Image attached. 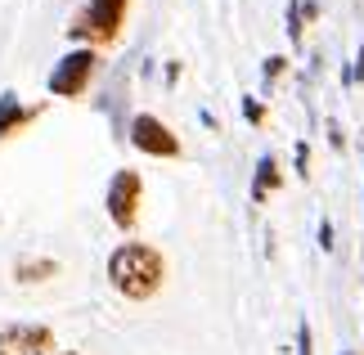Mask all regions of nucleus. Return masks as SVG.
<instances>
[{"instance_id": "nucleus-3", "label": "nucleus", "mask_w": 364, "mask_h": 355, "mask_svg": "<svg viewBox=\"0 0 364 355\" xmlns=\"http://www.w3.org/2000/svg\"><path fill=\"white\" fill-rule=\"evenodd\" d=\"M139 203H144V180H139V171L122 166V171L108 180V194H104L108 221H113L117 230H135V221H139Z\"/></svg>"}, {"instance_id": "nucleus-14", "label": "nucleus", "mask_w": 364, "mask_h": 355, "mask_svg": "<svg viewBox=\"0 0 364 355\" xmlns=\"http://www.w3.org/2000/svg\"><path fill=\"white\" fill-rule=\"evenodd\" d=\"M342 81H364V50H360V59H355L351 73H342Z\"/></svg>"}, {"instance_id": "nucleus-15", "label": "nucleus", "mask_w": 364, "mask_h": 355, "mask_svg": "<svg viewBox=\"0 0 364 355\" xmlns=\"http://www.w3.org/2000/svg\"><path fill=\"white\" fill-rule=\"evenodd\" d=\"M297 355H311V329L301 324V333H297Z\"/></svg>"}, {"instance_id": "nucleus-20", "label": "nucleus", "mask_w": 364, "mask_h": 355, "mask_svg": "<svg viewBox=\"0 0 364 355\" xmlns=\"http://www.w3.org/2000/svg\"><path fill=\"white\" fill-rule=\"evenodd\" d=\"M0 355H5V351H0Z\"/></svg>"}, {"instance_id": "nucleus-11", "label": "nucleus", "mask_w": 364, "mask_h": 355, "mask_svg": "<svg viewBox=\"0 0 364 355\" xmlns=\"http://www.w3.org/2000/svg\"><path fill=\"white\" fill-rule=\"evenodd\" d=\"M243 117H247L252 126H261V122H265V104H261V99H252V95H247V99H243Z\"/></svg>"}, {"instance_id": "nucleus-1", "label": "nucleus", "mask_w": 364, "mask_h": 355, "mask_svg": "<svg viewBox=\"0 0 364 355\" xmlns=\"http://www.w3.org/2000/svg\"><path fill=\"white\" fill-rule=\"evenodd\" d=\"M166 279V261L158 248L149 243H122L108 257V283L126 297V302H149V297L162 292Z\"/></svg>"}, {"instance_id": "nucleus-9", "label": "nucleus", "mask_w": 364, "mask_h": 355, "mask_svg": "<svg viewBox=\"0 0 364 355\" xmlns=\"http://www.w3.org/2000/svg\"><path fill=\"white\" fill-rule=\"evenodd\" d=\"M59 275V261H50V257H27V261H18L14 265V279L18 283H46V279H54Z\"/></svg>"}, {"instance_id": "nucleus-4", "label": "nucleus", "mask_w": 364, "mask_h": 355, "mask_svg": "<svg viewBox=\"0 0 364 355\" xmlns=\"http://www.w3.org/2000/svg\"><path fill=\"white\" fill-rule=\"evenodd\" d=\"M95 68H100V54H95L90 46L68 50L63 59L54 63V73H50V95H59V99H77V95H86L90 77H95Z\"/></svg>"}, {"instance_id": "nucleus-10", "label": "nucleus", "mask_w": 364, "mask_h": 355, "mask_svg": "<svg viewBox=\"0 0 364 355\" xmlns=\"http://www.w3.org/2000/svg\"><path fill=\"white\" fill-rule=\"evenodd\" d=\"M288 36H292V46H301V5L297 0H288Z\"/></svg>"}, {"instance_id": "nucleus-16", "label": "nucleus", "mask_w": 364, "mask_h": 355, "mask_svg": "<svg viewBox=\"0 0 364 355\" xmlns=\"http://www.w3.org/2000/svg\"><path fill=\"white\" fill-rule=\"evenodd\" d=\"M306 166H311V149L297 144V176H306Z\"/></svg>"}, {"instance_id": "nucleus-2", "label": "nucleus", "mask_w": 364, "mask_h": 355, "mask_svg": "<svg viewBox=\"0 0 364 355\" xmlns=\"http://www.w3.org/2000/svg\"><path fill=\"white\" fill-rule=\"evenodd\" d=\"M126 5L131 0H86V9L73 18L68 27V36L73 41H86V46H108V41H117L122 23H126Z\"/></svg>"}, {"instance_id": "nucleus-12", "label": "nucleus", "mask_w": 364, "mask_h": 355, "mask_svg": "<svg viewBox=\"0 0 364 355\" xmlns=\"http://www.w3.org/2000/svg\"><path fill=\"white\" fill-rule=\"evenodd\" d=\"M284 68H288V59H284V54H270L261 73H265V81H274V77H284Z\"/></svg>"}, {"instance_id": "nucleus-5", "label": "nucleus", "mask_w": 364, "mask_h": 355, "mask_svg": "<svg viewBox=\"0 0 364 355\" xmlns=\"http://www.w3.org/2000/svg\"><path fill=\"white\" fill-rule=\"evenodd\" d=\"M131 144L149 158H180V135L153 112H135L131 117Z\"/></svg>"}, {"instance_id": "nucleus-6", "label": "nucleus", "mask_w": 364, "mask_h": 355, "mask_svg": "<svg viewBox=\"0 0 364 355\" xmlns=\"http://www.w3.org/2000/svg\"><path fill=\"white\" fill-rule=\"evenodd\" d=\"M5 355H54V329L50 324H5L0 329Z\"/></svg>"}, {"instance_id": "nucleus-7", "label": "nucleus", "mask_w": 364, "mask_h": 355, "mask_svg": "<svg viewBox=\"0 0 364 355\" xmlns=\"http://www.w3.org/2000/svg\"><path fill=\"white\" fill-rule=\"evenodd\" d=\"M41 117V108H27V104H18V95L14 90H5L0 95V139H9L18 126H27V122H36Z\"/></svg>"}, {"instance_id": "nucleus-17", "label": "nucleus", "mask_w": 364, "mask_h": 355, "mask_svg": "<svg viewBox=\"0 0 364 355\" xmlns=\"http://www.w3.org/2000/svg\"><path fill=\"white\" fill-rule=\"evenodd\" d=\"M328 139H333V149H342V126L338 122H328Z\"/></svg>"}, {"instance_id": "nucleus-8", "label": "nucleus", "mask_w": 364, "mask_h": 355, "mask_svg": "<svg viewBox=\"0 0 364 355\" xmlns=\"http://www.w3.org/2000/svg\"><path fill=\"white\" fill-rule=\"evenodd\" d=\"M279 184H284V171H279V162H274V153H265V158L257 162V180H252V203H265Z\"/></svg>"}, {"instance_id": "nucleus-18", "label": "nucleus", "mask_w": 364, "mask_h": 355, "mask_svg": "<svg viewBox=\"0 0 364 355\" xmlns=\"http://www.w3.org/2000/svg\"><path fill=\"white\" fill-rule=\"evenodd\" d=\"M54 355H77V351H54Z\"/></svg>"}, {"instance_id": "nucleus-19", "label": "nucleus", "mask_w": 364, "mask_h": 355, "mask_svg": "<svg viewBox=\"0 0 364 355\" xmlns=\"http://www.w3.org/2000/svg\"><path fill=\"white\" fill-rule=\"evenodd\" d=\"M342 355H360V351H342Z\"/></svg>"}, {"instance_id": "nucleus-13", "label": "nucleus", "mask_w": 364, "mask_h": 355, "mask_svg": "<svg viewBox=\"0 0 364 355\" xmlns=\"http://www.w3.org/2000/svg\"><path fill=\"white\" fill-rule=\"evenodd\" d=\"M319 248L333 252V225H328V221H319Z\"/></svg>"}]
</instances>
